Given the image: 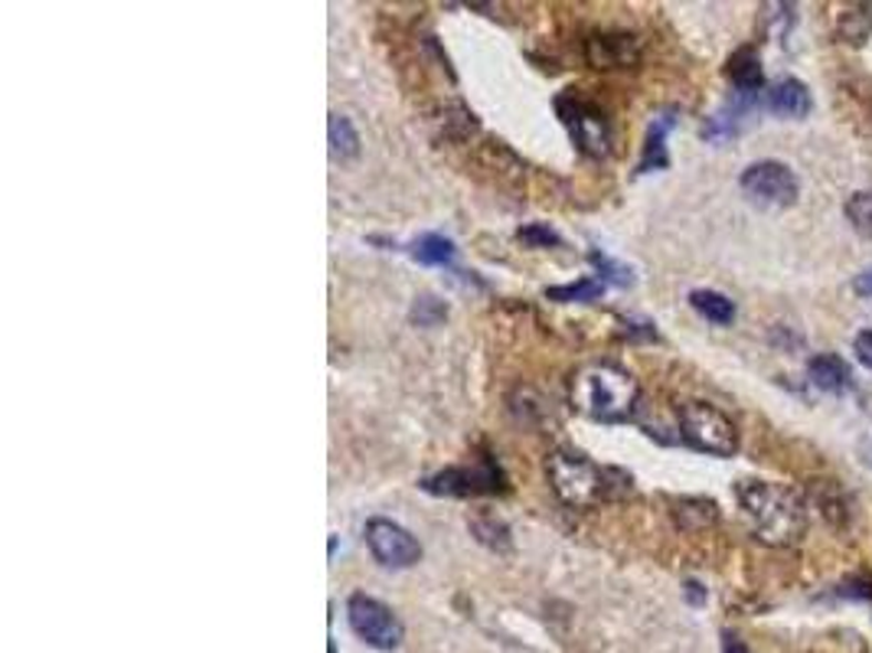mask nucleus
<instances>
[{
	"mask_svg": "<svg viewBox=\"0 0 872 653\" xmlns=\"http://www.w3.org/2000/svg\"><path fill=\"white\" fill-rule=\"evenodd\" d=\"M735 501L765 546H795L807 533V507L798 491L775 481H738Z\"/></svg>",
	"mask_w": 872,
	"mask_h": 653,
	"instance_id": "1",
	"label": "nucleus"
},
{
	"mask_svg": "<svg viewBox=\"0 0 872 653\" xmlns=\"http://www.w3.org/2000/svg\"><path fill=\"white\" fill-rule=\"evenodd\" d=\"M638 379L621 369L618 364L608 360H595L576 369L572 382H569V399L572 409L591 419V422H605V425H618L628 422L634 415L638 406Z\"/></svg>",
	"mask_w": 872,
	"mask_h": 653,
	"instance_id": "2",
	"label": "nucleus"
},
{
	"mask_svg": "<svg viewBox=\"0 0 872 653\" xmlns=\"http://www.w3.org/2000/svg\"><path fill=\"white\" fill-rule=\"evenodd\" d=\"M546 477L566 507H595L631 491V477L614 467H598L572 447H556L546 457Z\"/></svg>",
	"mask_w": 872,
	"mask_h": 653,
	"instance_id": "3",
	"label": "nucleus"
},
{
	"mask_svg": "<svg viewBox=\"0 0 872 653\" xmlns=\"http://www.w3.org/2000/svg\"><path fill=\"white\" fill-rule=\"evenodd\" d=\"M676 425H680V438L693 451L713 457H732L738 451V432L732 419L710 402H683L676 412Z\"/></svg>",
	"mask_w": 872,
	"mask_h": 653,
	"instance_id": "4",
	"label": "nucleus"
},
{
	"mask_svg": "<svg viewBox=\"0 0 872 653\" xmlns=\"http://www.w3.org/2000/svg\"><path fill=\"white\" fill-rule=\"evenodd\" d=\"M347 621H350V631L372 651H396L406 634L392 608H386L382 601L369 594H354L347 601Z\"/></svg>",
	"mask_w": 872,
	"mask_h": 653,
	"instance_id": "5",
	"label": "nucleus"
},
{
	"mask_svg": "<svg viewBox=\"0 0 872 653\" xmlns=\"http://www.w3.org/2000/svg\"><path fill=\"white\" fill-rule=\"evenodd\" d=\"M742 193L758 203V207H775V210H785L798 200L800 183L795 177V170L781 160H758L752 167H745L742 173Z\"/></svg>",
	"mask_w": 872,
	"mask_h": 653,
	"instance_id": "6",
	"label": "nucleus"
},
{
	"mask_svg": "<svg viewBox=\"0 0 872 653\" xmlns=\"http://www.w3.org/2000/svg\"><path fill=\"white\" fill-rule=\"evenodd\" d=\"M366 546H369L372 559L386 569H412L422 559L419 539L406 526L382 519V516L366 523Z\"/></svg>",
	"mask_w": 872,
	"mask_h": 653,
	"instance_id": "7",
	"label": "nucleus"
},
{
	"mask_svg": "<svg viewBox=\"0 0 872 653\" xmlns=\"http://www.w3.org/2000/svg\"><path fill=\"white\" fill-rule=\"evenodd\" d=\"M563 122L572 131V141L579 145L581 154L588 157H608L611 154V125L605 118V112H598L595 105L581 102L576 95H563L556 102Z\"/></svg>",
	"mask_w": 872,
	"mask_h": 653,
	"instance_id": "8",
	"label": "nucleus"
},
{
	"mask_svg": "<svg viewBox=\"0 0 872 653\" xmlns=\"http://www.w3.org/2000/svg\"><path fill=\"white\" fill-rule=\"evenodd\" d=\"M429 494H448V497H474V494H497L507 491L504 471L487 457L474 467H448L435 477H426L422 484Z\"/></svg>",
	"mask_w": 872,
	"mask_h": 653,
	"instance_id": "9",
	"label": "nucleus"
},
{
	"mask_svg": "<svg viewBox=\"0 0 872 653\" xmlns=\"http://www.w3.org/2000/svg\"><path fill=\"white\" fill-rule=\"evenodd\" d=\"M585 60L591 70H628L641 60V43L631 33H595L585 40Z\"/></svg>",
	"mask_w": 872,
	"mask_h": 653,
	"instance_id": "10",
	"label": "nucleus"
},
{
	"mask_svg": "<svg viewBox=\"0 0 872 653\" xmlns=\"http://www.w3.org/2000/svg\"><path fill=\"white\" fill-rule=\"evenodd\" d=\"M765 105H768L771 115H778V118H795V122L807 118L810 108H813L810 88H807L800 78H791V75L778 78V82L765 92Z\"/></svg>",
	"mask_w": 872,
	"mask_h": 653,
	"instance_id": "11",
	"label": "nucleus"
},
{
	"mask_svg": "<svg viewBox=\"0 0 872 653\" xmlns=\"http://www.w3.org/2000/svg\"><path fill=\"white\" fill-rule=\"evenodd\" d=\"M807 376L810 382L820 389V392H830V396H843L853 389V369L843 357L837 354H817L807 360Z\"/></svg>",
	"mask_w": 872,
	"mask_h": 653,
	"instance_id": "12",
	"label": "nucleus"
},
{
	"mask_svg": "<svg viewBox=\"0 0 872 653\" xmlns=\"http://www.w3.org/2000/svg\"><path fill=\"white\" fill-rule=\"evenodd\" d=\"M728 78L738 92L745 95H758L765 88V73H761V60L752 46L738 50L732 60H728Z\"/></svg>",
	"mask_w": 872,
	"mask_h": 653,
	"instance_id": "13",
	"label": "nucleus"
},
{
	"mask_svg": "<svg viewBox=\"0 0 872 653\" xmlns=\"http://www.w3.org/2000/svg\"><path fill=\"white\" fill-rule=\"evenodd\" d=\"M837 33L850 46H863L872 33V7L870 3H850L837 17Z\"/></svg>",
	"mask_w": 872,
	"mask_h": 653,
	"instance_id": "14",
	"label": "nucleus"
},
{
	"mask_svg": "<svg viewBox=\"0 0 872 653\" xmlns=\"http://www.w3.org/2000/svg\"><path fill=\"white\" fill-rule=\"evenodd\" d=\"M690 307H693L700 317H706L710 324H719V327H728V324L735 320V304L728 301L726 294H719V291H690Z\"/></svg>",
	"mask_w": 872,
	"mask_h": 653,
	"instance_id": "15",
	"label": "nucleus"
},
{
	"mask_svg": "<svg viewBox=\"0 0 872 653\" xmlns=\"http://www.w3.org/2000/svg\"><path fill=\"white\" fill-rule=\"evenodd\" d=\"M673 128V118L670 115H660L654 118L651 131H648V145H644V157L638 164V173H651V170H663L670 164L666 157V131Z\"/></svg>",
	"mask_w": 872,
	"mask_h": 653,
	"instance_id": "16",
	"label": "nucleus"
},
{
	"mask_svg": "<svg viewBox=\"0 0 872 653\" xmlns=\"http://www.w3.org/2000/svg\"><path fill=\"white\" fill-rule=\"evenodd\" d=\"M327 135H330V154H334V157L350 160V157L360 154V135H357V128H354L350 118H344V115H330Z\"/></svg>",
	"mask_w": 872,
	"mask_h": 653,
	"instance_id": "17",
	"label": "nucleus"
},
{
	"mask_svg": "<svg viewBox=\"0 0 872 653\" xmlns=\"http://www.w3.org/2000/svg\"><path fill=\"white\" fill-rule=\"evenodd\" d=\"M454 242L451 239H444V235H438V232H429V235H422L416 245H412V259L416 262H422V265H451L454 262Z\"/></svg>",
	"mask_w": 872,
	"mask_h": 653,
	"instance_id": "18",
	"label": "nucleus"
},
{
	"mask_svg": "<svg viewBox=\"0 0 872 653\" xmlns=\"http://www.w3.org/2000/svg\"><path fill=\"white\" fill-rule=\"evenodd\" d=\"M676 523L683 529H703L710 523H716V504L713 501H703V497H690V501H676V509H673Z\"/></svg>",
	"mask_w": 872,
	"mask_h": 653,
	"instance_id": "19",
	"label": "nucleus"
},
{
	"mask_svg": "<svg viewBox=\"0 0 872 653\" xmlns=\"http://www.w3.org/2000/svg\"><path fill=\"white\" fill-rule=\"evenodd\" d=\"M471 529H474V536H477L484 546H491V549H497V552H507L509 549L507 523L497 519L494 513H477V516L471 519Z\"/></svg>",
	"mask_w": 872,
	"mask_h": 653,
	"instance_id": "20",
	"label": "nucleus"
},
{
	"mask_svg": "<svg viewBox=\"0 0 872 653\" xmlns=\"http://www.w3.org/2000/svg\"><path fill=\"white\" fill-rule=\"evenodd\" d=\"M605 294V285L595 282V278H581V282H572V285H559V288H546V297L549 301H559V304H588V301H598Z\"/></svg>",
	"mask_w": 872,
	"mask_h": 653,
	"instance_id": "21",
	"label": "nucleus"
},
{
	"mask_svg": "<svg viewBox=\"0 0 872 653\" xmlns=\"http://www.w3.org/2000/svg\"><path fill=\"white\" fill-rule=\"evenodd\" d=\"M588 262H591L595 272L601 275V285H605V282H611V285H618V288H631V285H634V272H631L628 265H621V262H614V259H608V255H601V252H588Z\"/></svg>",
	"mask_w": 872,
	"mask_h": 653,
	"instance_id": "22",
	"label": "nucleus"
},
{
	"mask_svg": "<svg viewBox=\"0 0 872 653\" xmlns=\"http://www.w3.org/2000/svg\"><path fill=\"white\" fill-rule=\"evenodd\" d=\"M847 219H850V225H853V232L857 235H863V239H872V193H853L850 200H847Z\"/></svg>",
	"mask_w": 872,
	"mask_h": 653,
	"instance_id": "23",
	"label": "nucleus"
},
{
	"mask_svg": "<svg viewBox=\"0 0 872 653\" xmlns=\"http://www.w3.org/2000/svg\"><path fill=\"white\" fill-rule=\"evenodd\" d=\"M409 317L419 327H435V324H441L448 317V307H444V301H438L435 294H422V297H416Z\"/></svg>",
	"mask_w": 872,
	"mask_h": 653,
	"instance_id": "24",
	"label": "nucleus"
},
{
	"mask_svg": "<svg viewBox=\"0 0 872 653\" xmlns=\"http://www.w3.org/2000/svg\"><path fill=\"white\" fill-rule=\"evenodd\" d=\"M813 497H817L820 513H823L833 526H843V523H847V501H843V491H840L837 484H833V497H827V484L820 481L817 491H813Z\"/></svg>",
	"mask_w": 872,
	"mask_h": 653,
	"instance_id": "25",
	"label": "nucleus"
},
{
	"mask_svg": "<svg viewBox=\"0 0 872 653\" xmlns=\"http://www.w3.org/2000/svg\"><path fill=\"white\" fill-rule=\"evenodd\" d=\"M516 239H519L523 245H529V249H549V245H559V242H563V239H559L549 225H543V222L523 225V229L516 232Z\"/></svg>",
	"mask_w": 872,
	"mask_h": 653,
	"instance_id": "26",
	"label": "nucleus"
},
{
	"mask_svg": "<svg viewBox=\"0 0 872 653\" xmlns=\"http://www.w3.org/2000/svg\"><path fill=\"white\" fill-rule=\"evenodd\" d=\"M853 354H857V360H860V364L870 366L872 369V330L857 334V340H853Z\"/></svg>",
	"mask_w": 872,
	"mask_h": 653,
	"instance_id": "27",
	"label": "nucleus"
},
{
	"mask_svg": "<svg viewBox=\"0 0 872 653\" xmlns=\"http://www.w3.org/2000/svg\"><path fill=\"white\" fill-rule=\"evenodd\" d=\"M840 594L847 598H872V581L870 579H850L840 584Z\"/></svg>",
	"mask_w": 872,
	"mask_h": 653,
	"instance_id": "28",
	"label": "nucleus"
},
{
	"mask_svg": "<svg viewBox=\"0 0 872 653\" xmlns=\"http://www.w3.org/2000/svg\"><path fill=\"white\" fill-rule=\"evenodd\" d=\"M683 588H686V601H690V604H696V608H700V604H706V588H703V584H700V581H686V584H683Z\"/></svg>",
	"mask_w": 872,
	"mask_h": 653,
	"instance_id": "29",
	"label": "nucleus"
},
{
	"mask_svg": "<svg viewBox=\"0 0 872 653\" xmlns=\"http://www.w3.org/2000/svg\"><path fill=\"white\" fill-rule=\"evenodd\" d=\"M853 291H857L860 297H872V268H866L863 275H857V282H853Z\"/></svg>",
	"mask_w": 872,
	"mask_h": 653,
	"instance_id": "30",
	"label": "nucleus"
},
{
	"mask_svg": "<svg viewBox=\"0 0 872 653\" xmlns=\"http://www.w3.org/2000/svg\"><path fill=\"white\" fill-rule=\"evenodd\" d=\"M723 653H752V651H748L735 634H726V638H723Z\"/></svg>",
	"mask_w": 872,
	"mask_h": 653,
	"instance_id": "31",
	"label": "nucleus"
},
{
	"mask_svg": "<svg viewBox=\"0 0 872 653\" xmlns=\"http://www.w3.org/2000/svg\"><path fill=\"white\" fill-rule=\"evenodd\" d=\"M866 464H872V444L866 447Z\"/></svg>",
	"mask_w": 872,
	"mask_h": 653,
	"instance_id": "32",
	"label": "nucleus"
}]
</instances>
